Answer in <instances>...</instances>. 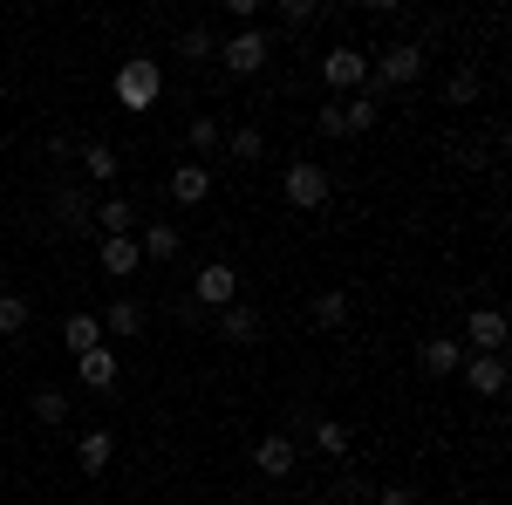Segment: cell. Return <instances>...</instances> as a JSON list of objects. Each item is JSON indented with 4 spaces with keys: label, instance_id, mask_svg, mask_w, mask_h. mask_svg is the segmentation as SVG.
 <instances>
[{
    "label": "cell",
    "instance_id": "obj_31",
    "mask_svg": "<svg viewBox=\"0 0 512 505\" xmlns=\"http://www.w3.org/2000/svg\"><path fill=\"white\" fill-rule=\"evenodd\" d=\"M321 0H280V28H315Z\"/></svg>",
    "mask_w": 512,
    "mask_h": 505
},
{
    "label": "cell",
    "instance_id": "obj_25",
    "mask_svg": "<svg viewBox=\"0 0 512 505\" xmlns=\"http://www.w3.org/2000/svg\"><path fill=\"white\" fill-rule=\"evenodd\" d=\"M178 55H185L192 69H198V62H219V35L198 21V28H185V35H178Z\"/></svg>",
    "mask_w": 512,
    "mask_h": 505
},
{
    "label": "cell",
    "instance_id": "obj_1",
    "mask_svg": "<svg viewBox=\"0 0 512 505\" xmlns=\"http://www.w3.org/2000/svg\"><path fill=\"white\" fill-rule=\"evenodd\" d=\"M117 110H130V117H144V110H158V96H164V69H158V55H123L117 62Z\"/></svg>",
    "mask_w": 512,
    "mask_h": 505
},
{
    "label": "cell",
    "instance_id": "obj_30",
    "mask_svg": "<svg viewBox=\"0 0 512 505\" xmlns=\"http://www.w3.org/2000/svg\"><path fill=\"white\" fill-rule=\"evenodd\" d=\"M444 103H451V110H465V103H478V69H458V76L444 82Z\"/></svg>",
    "mask_w": 512,
    "mask_h": 505
},
{
    "label": "cell",
    "instance_id": "obj_18",
    "mask_svg": "<svg viewBox=\"0 0 512 505\" xmlns=\"http://www.w3.org/2000/svg\"><path fill=\"white\" fill-rule=\"evenodd\" d=\"M260 335H267V328H260V314L253 308H219V342H239V349H246V342H260Z\"/></svg>",
    "mask_w": 512,
    "mask_h": 505
},
{
    "label": "cell",
    "instance_id": "obj_24",
    "mask_svg": "<svg viewBox=\"0 0 512 505\" xmlns=\"http://www.w3.org/2000/svg\"><path fill=\"white\" fill-rule=\"evenodd\" d=\"M219 151L233 157V164H260V157H267V137H260L253 123H239V130H226V144H219Z\"/></svg>",
    "mask_w": 512,
    "mask_h": 505
},
{
    "label": "cell",
    "instance_id": "obj_6",
    "mask_svg": "<svg viewBox=\"0 0 512 505\" xmlns=\"http://www.w3.org/2000/svg\"><path fill=\"white\" fill-rule=\"evenodd\" d=\"M506 314L499 308H472L465 314V355H506Z\"/></svg>",
    "mask_w": 512,
    "mask_h": 505
},
{
    "label": "cell",
    "instance_id": "obj_26",
    "mask_svg": "<svg viewBox=\"0 0 512 505\" xmlns=\"http://www.w3.org/2000/svg\"><path fill=\"white\" fill-rule=\"evenodd\" d=\"M28 321H35V308H28L21 294H0V335H7V342H21V335H28Z\"/></svg>",
    "mask_w": 512,
    "mask_h": 505
},
{
    "label": "cell",
    "instance_id": "obj_32",
    "mask_svg": "<svg viewBox=\"0 0 512 505\" xmlns=\"http://www.w3.org/2000/svg\"><path fill=\"white\" fill-rule=\"evenodd\" d=\"M315 130H321V137H349V130H342V96H335V103H321V110H315Z\"/></svg>",
    "mask_w": 512,
    "mask_h": 505
},
{
    "label": "cell",
    "instance_id": "obj_10",
    "mask_svg": "<svg viewBox=\"0 0 512 505\" xmlns=\"http://www.w3.org/2000/svg\"><path fill=\"white\" fill-rule=\"evenodd\" d=\"M458 376H465L472 396L492 403V396H506V355H465V362H458Z\"/></svg>",
    "mask_w": 512,
    "mask_h": 505
},
{
    "label": "cell",
    "instance_id": "obj_14",
    "mask_svg": "<svg viewBox=\"0 0 512 505\" xmlns=\"http://www.w3.org/2000/svg\"><path fill=\"white\" fill-rule=\"evenodd\" d=\"M171 198H178V205H205V198H212V164H178V171H171Z\"/></svg>",
    "mask_w": 512,
    "mask_h": 505
},
{
    "label": "cell",
    "instance_id": "obj_13",
    "mask_svg": "<svg viewBox=\"0 0 512 505\" xmlns=\"http://www.w3.org/2000/svg\"><path fill=\"white\" fill-rule=\"evenodd\" d=\"M76 376H82L89 389H117V376H123V369H117V349H110V342L82 349V355H76Z\"/></svg>",
    "mask_w": 512,
    "mask_h": 505
},
{
    "label": "cell",
    "instance_id": "obj_12",
    "mask_svg": "<svg viewBox=\"0 0 512 505\" xmlns=\"http://www.w3.org/2000/svg\"><path fill=\"white\" fill-rule=\"evenodd\" d=\"M137 253H144V260H158V267H171V260L185 253V233H178L171 219H144V239H137Z\"/></svg>",
    "mask_w": 512,
    "mask_h": 505
},
{
    "label": "cell",
    "instance_id": "obj_28",
    "mask_svg": "<svg viewBox=\"0 0 512 505\" xmlns=\"http://www.w3.org/2000/svg\"><path fill=\"white\" fill-rule=\"evenodd\" d=\"M82 171H89V185H110L117 178V151L110 144H82Z\"/></svg>",
    "mask_w": 512,
    "mask_h": 505
},
{
    "label": "cell",
    "instance_id": "obj_34",
    "mask_svg": "<svg viewBox=\"0 0 512 505\" xmlns=\"http://www.w3.org/2000/svg\"><path fill=\"white\" fill-rule=\"evenodd\" d=\"M376 505H417V485H383Z\"/></svg>",
    "mask_w": 512,
    "mask_h": 505
},
{
    "label": "cell",
    "instance_id": "obj_21",
    "mask_svg": "<svg viewBox=\"0 0 512 505\" xmlns=\"http://www.w3.org/2000/svg\"><path fill=\"white\" fill-rule=\"evenodd\" d=\"M417 362H424V376H458V362H465V349H458L451 335H431V342L417 349Z\"/></svg>",
    "mask_w": 512,
    "mask_h": 505
},
{
    "label": "cell",
    "instance_id": "obj_4",
    "mask_svg": "<svg viewBox=\"0 0 512 505\" xmlns=\"http://www.w3.org/2000/svg\"><path fill=\"white\" fill-rule=\"evenodd\" d=\"M267 55H274V48H267L260 28H239V35L219 41V69H226V76H260V69H267Z\"/></svg>",
    "mask_w": 512,
    "mask_h": 505
},
{
    "label": "cell",
    "instance_id": "obj_5",
    "mask_svg": "<svg viewBox=\"0 0 512 505\" xmlns=\"http://www.w3.org/2000/svg\"><path fill=\"white\" fill-rule=\"evenodd\" d=\"M294 465H301V444H294L287 430L253 437V471H260V478H294Z\"/></svg>",
    "mask_w": 512,
    "mask_h": 505
},
{
    "label": "cell",
    "instance_id": "obj_20",
    "mask_svg": "<svg viewBox=\"0 0 512 505\" xmlns=\"http://www.w3.org/2000/svg\"><path fill=\"white\" fill-rule=\"evenodd\" d=\"M110 335H130V342L144 335V308H137L130 294H117V301L103 308V342H110Z\"/></svg>",
    "mask_w": 512,
    "mask_h": 505
},
{
    "label": "cell",
    "instance_id": "obj_17",
    "mask_svg": "<svg viewBox=\"0 0 512 505\" xmlns=\"http://www.w3.org/2000/svg\"><path fill=\"white\" fill-rule=\"evenodd\" d=\"M103 342V314H89V308H76L69 321H62V349L69 355H82V349H96Z\"/></svg>",
    "mask_w": 512,
    "mask_h": 505
},
{
    "label": "cell",
    "instance_id": "obj_23",
    "mask_svg": "<svg viewBox=\"0 0 512 505\" xmlns=\"http://www.w3.org/2000/svg\"><path fill=\"white\" fill-rule=\"evenodd\" d=\"M55 226L62 233H76V239H89V198L69 185V192H55Z\"/></svg>",
    "mask_w": 512,
    "mask_h": 505
},
{
    "label": "cell",
    "instance_id": "obj_29",
    "mask_svg": "<svg viewBox=\"0 0 512 505\" xmlns=\"http://www.w3.org/2000/svg\"><path fill=\"white\" fill-rule=\"evenodd\" d=\"M62 417H69V396H62L55 383H41L35 389V424H62Z\"/></svg>",
    "mask_w": 512,
    "mask_h": 505
},
{
    "label": "cell",
    "instance_id": "obj_9",
    "mask_svg": "<svg viewBox=\"0 0 512 505\" xmlns=\"http://www.w3.org/2000/svg\"><path fill=\"white\" fill-rule=\"evenodd\" d=\"M239 301V267H226V260H212V267H198V301L192 308H233Z\"/></svg>",
    "mask_w": 512,
    "mask_h": 505
},
{
    "label": "cell",
    "instance_id": "obj_3",
    "mask_svg": "<svg viewBox=\"0 0 512 505\" xmlns=\"http://www.w3.org/2000/svg\"><path fill=\"white\" fill-rule=\"evenodd\" d=\"M280 192H287L294 212H321L328 192H335V178H328V164H315V157H294V164H287V178H280Z\"/></svg>",
    "mask_w": 512,
    "mask_h": 505
},
{
    "label": "cell",
    "instance_id": "obj_15",
    "mask_svg": "<svg viewBox=\"0 0 512 505\" xmlns=\"http://www.w3.org/2000/svg\"><path fill=\"white\" fill-rule=\"evenodd\" d=\"M96 267L110 273V280H130V273L144 267V253H137V239H103L96 246Z\"/></svg>",
    "mask_w": 512,
    "mask_h": 505
},
{
    "label": "cell",
    "instance_id": "obj_7",
    "mask_svg": "<svg viewBox=\"0 0 512 505\" xmlns=\"http://www.w3.org/2000/svg\"><path fill=\"white\" fill-rule=\"evenodd\" d=\"M321 82H328V89H355V96H362V82H369V55H362V48H349V41H342V48H328V55H321Z\"/></svg>",
    "mask_w": 512,
    "mask_h": 505
},
{
    "label": "cell",
    "instance_id": "obj_22",
    "mask_svg": "<svg viewBox=\"0 0 512 505\" xmlns=\"http://www.w3.org/2000/svg\"><path fill=\"white\" fill-rule=\"evenodd\" d=\"M308 437H315L321 458H349V451H355V430L342 424V417H315V430H308Z\"/></svg>",
    "mask_w": 512,
    "mask_h": 505
},
{
    "label": "cell",
    "instance_id": "obj_11",
    "mask_svg": "<svg viewBox=\"0 0 512 505\" xmlns=\"http://www.w3.org/2000/svg\"><path fill=\"white\" fill-rule=\"evenodd\" d=\"M110 458H117V430H82L76 437V465H82V478H103L110 471Z\"/></svg>",
    "mask_w": 512,
    "mask_h": 505
},
{
    "label": "cell",
    "instance_id": "obj_27",
    "mask_svg": "<svg viewBox=\"0 0 512 505\" xmlns=\"http://www.w3.org/2000/svg\"><path fill=\"white\" fill-rule=\"evenodd\" d=\"M185 137H192V157H198V164H205V157H212L219 144H226V130H219V117H205V110L192 117V130H185Z\"/></svg>",
    "mask_w": 512,
    "mask_h": 505
},
{
    "label": "cell",
    "instance_id": "obj_16",
    "mask_svg": "<svg viewBox=\"0 0 512 505\" xmlns=\"http://www.w3.org/2000/svg\"><path fill=\"white\" fill-rule=\"evenodd\" d=\"M308 314H315V328H321V335H335V328H349L355 301L342 294V287H328V294H315V301H308Z\"/></svg>",
    "mask_w": 512,
    "mask_h": 505
},
{
    "label": "cell",
    "instance_id": "obj_19",
    "mask_svg": "<svg viewBox=\"0 0 512 505\" xmlns=\"http://www.w3.org/2000/svg\"><path fill=\"white\" fill-rule=\"evenodd\" d=\"M376 123H383V103H376L369 89H362V96H342V130H349V137H369Z\"/></svg>",
    "mask_w": 512,
    "mask_h": 505
},
{
    "label": "cell",
    "instance_id": "obj_35",
    "mask_svg": "<svg viewBox=\"0 0 512 505\" xmlns=\"http://www.w3.org/2000/svg\"><path fill=\"white\" fill-rule=\"evenodd\" d=\"M308 505H335V499H308Z\"/></svg>",
    "mask_w": 512,
    "mask_h": 505
},
{
    "label": "cell",
    "instance_id": "obj_8",
    "mask_svg": "<svg viewBox=\"0 0 512 505\" xmlns=\"http://www.w3.org/2000/svg\"><path fill=\"white\" fill-rule=\"evenodd\" d=\"M89 226H96L103 239H137L144 219H137V205H130L123 192H110V198H96V205H89Z\"/></svg>",
    "mask_w": 512,
    "mask_h": 505
},
{
    "label": "cell",
    "instance_id": "obj_2",
    "mask_svg": "<svg viewBox=\"0 0 512 505\" xmlns=\"http://www.w3.org/2000/svg\"><path fill=\"white\" fill-rule=\"evenodd\" d=\"M431 69V55H424V41H390L383 55H369V76L383 82V89H417Z\"/></svg>",
    "mask_w": 512,
    "mask_h": 505
},
{
    "label": "cell",
    "instance_id": "obj_33",
    "mask_svg": "<svg viewBox=\"0 0 512 505\" xmlns=\"http://www.w3.org/2000/svg\"><path fill=\"white\" fill-rule=\"evenodd\" d=\"M226 7H233L239 28H260V14H267V0H226Z\"/></svg>",
    "mask_w": 512,
    "mask_h": 505
}]
</instances>
